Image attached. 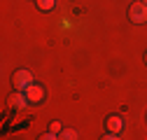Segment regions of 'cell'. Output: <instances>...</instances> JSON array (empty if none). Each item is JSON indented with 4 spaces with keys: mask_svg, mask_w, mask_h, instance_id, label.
Masks as SVG:
<instances>
[{
    "mask_svg": "<svg viewBox=\"0 0 147 140\" xmlns=\"http://www.w3.org/2000/svg\"><path fill=\"white\" fill-rule=\"evenodd\" d=\"M142 3H145V5H147V0H142Z\"/></svg>",
    "mask_w": 147,
    "mask_h": 140,
    "instance_id": "12",
    "label": "cell"
},
{
    "mask_svg": "<svg viewBox=\"0 0 147 140\" xmlns=\"http://www.w3.org/2000/svg\"><path fill=\"white\" fill-rule=\"evenodd\" d=\"M63 129H65V126L61 124V121H49V133H56V135H59Z\"/></svg>",
    "mask_w": 147,
    "mask_h": 140,
    "instance_id": "8",
    "label": "cell"
},
{
    "mask_svg": "<svg viewBox=\"0 0 147 140\" xmlns=\"http://www.w3.org/2000/svg\"><path fill=\"white\" fill-rule=\"evenodd\" d=\"M38 140H59V135H56V133H49V131H47V133H42Z\"/></svg>",
    "mask_w": 147,
    "mask_h": 140,
    "instance_id": "9",
    "label": "cell"
},
{
    "mask_svg": "<svg viewBox=\"0 0 147 140\" xmlns=\"http://www.w3.org/2000/svg\"><path fill=\"white\" fill-rule=\"evenodd\" d=\"M121 129H124V119H121L119 114H110V117L105 119V133H115V135H119Z\"/></svg>",
    "mask_w": 147,
    "mask_h": 140,
    "instance_id": "5",
    "label": "cell"
},
{
    "mask_svg": "<svg viewBox=\"0 0 147 140\" xmlns=\"http://www.w3.org/2000/svg\"><path fill=\"white\" fill-rule=\"evenodd\" d=\"M35 3H38V7L42 12H51L54 7H56V0H35Z\"/></svg>",
    "mask_w": 147,
    "mask_h": 140,
    "instance_id": "7",
    "label": "cell"
},
{
    "mask_svg": "<svg viewBox=\"0 0 147 140\" xmlns=\"http://www.w3.org/2000/svg\"><path fill=\"white\" fill-rule=\"evenodd\" d=\"M145 63H147V54H145Z\"/></svg>",
    "mask_w": 147,
    "mask_h": 140,
    "instance_id": "11",
    "label": "cell"
},
{
    "mask_svg": "<svg viewBox=\"0 0 147 140\" xmlns=\"http://www.w3.org/2000/svg\"><path fill=\"white\" fill-rule=\"evenodd\" d=\"M128 16H131L133 24H147V5L142 3V0L133 3L131 7H128Z\"/></svg>",
    "mask_w": 147,
    "mask_h": 140,
    "instance_id": "2",
    "label": "cell"
},
{
    "mask_svg": "<svg viewBox=\"0 0 147 140\" xmlns=\"http://www.w3.org/2000/svg\"><path fill=\"white\" fill-rule=\"evenodd\" d=\"M33 73L30 70H14V75H12V86H14V91H26L28 86L33 84Z\"/></svg>",
    "mask_w": 147,
    "mask_h": 140,
    "instance_id": "1",
    "label": "cell"
},
{
    "mask_svg": "<svg viewBox=\"0 0 147 140\" xmlns=\"http://www.w3.org/2000/svg\"><path fill=\"white\" fill-rule=\"evenodd\" d=\"M24 94H26L28 103H33V105H35V103H42V100H45V89H42V86H40L38 82H33V84L28 86V89H26Z\"/></svg>",
    "mask_w": 147,
    "mask_h": 140,
    "instance_id": "4",
    "label": "cell"
},
{
    "mask_svg": "<svg viewBox=\"0 0 147 140\" xmlns=\"http://www.w3.org/2000/svg\"><path fill=\"white\" fill-rule=\"evenodd\" d=\"M59 140H80V133H77V129L65 126V129L59 133Z\"/></svg>",
    "mask_w": 147,
    "mask_h": 140,
    "instance_id": "6",
    "label": "cell"
},
{
    "mask_svg": "<svg viewBox=\"0 0 147 140\" xmlns=\"http://www.w3.org/2000/svg\"><path fill=\"white\" fill-rule=\"evenodd\" d=\"M7 105L14 108V110H26L30 103H28V98H26L24 91H12V94L7 96Z\"/></svg>",
    "mask_w": 147,
    "mask_h": 140,
    "instance_id": "3",
    "label": "cell"
},
{
    "mask_svg": "<svg viewBox=\"0 0 147 140\" xmlns=\"http://www.w3.org/2000/svg\"><path fill=\"white\" fill-rule=\"evenodd\" d=\"M100 140H119V135H115V133H105Z\"/></svg>",
    "mask_w": 147,
    "mask_h": 140,
    "instance_id": "10",
    "label": "cell"
}]
</instances>
